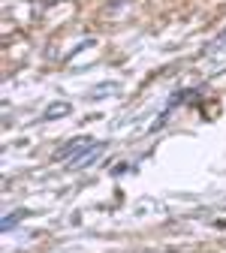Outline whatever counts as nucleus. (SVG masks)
Segmentation results:
<instances>
[{"mask_svg":"<svg viewBox=\"0 0 226 253\" xmlns=\"http://www.w3.org/2000/svg\"><path fill=\"white\" fill-rule=\"evenodd\" d=\"M67 112H70V106H67V103H57L54 109H48V112H45V118L51 121V118H57V115H67Z\"/></svg>","mask_w":226,"mask_h":253,"instance_id":"obj_1","label":"nucleus"},{"mask_svg":"<svg viewBox=\"0 0 226 253\" xmlns=\"http://www.w3.org/2000/svg\"><path fill=\"white\" fill-rule=\"evenodd\" d=\"M18 220H21V211H12V214H9V217L3 220V229H12V226L18 223Z\"/></svg>","mask_w":226,"mask_h":253,"instance_id":"obj_2","label":"nucleus"}]
</instances>
